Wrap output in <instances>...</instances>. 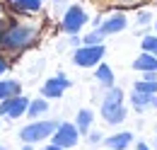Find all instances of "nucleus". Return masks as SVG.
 <instances>
[{
    "mask_svg": "<svg viewBox=\"0 0 157 150\" xmlns=\"http://www.w3.org/2000/svg\"><path fill=\"white\" fill-rule=\"evenodd\" d=\"M97 70H94V77H97V82L101 87H114V70L106 65V63H97L94 65Z\"/></svg>",
    "mask_w": 157,
    "mask_h": 150,
    "instance_id": "obj_15",
    "label": "nucleus"
},
{
    "mask_svg": "<svg viewBox=\"0 0 157 150\" xmlns=\"http://www.w3.org/2000/svg\"><path fill=\"white\" fill-rule=\"evenodd\" d=\"M70 87V80L65 77V75L60 73V75H56V77H51V80H46L44 82V87H41V94L48 99H58V97H63L65 94V90Z\"/></svg>",
    "mask_w": 157,
    "mask_h": 150,
    "instance_id": "obj_8",
    "label": "nucleus"
},
{
    "mask_svg": "<svg viewBox=\"0 0 157 150\" xmlns=\"http://www.w3.org/2000/svg\"><path fill=\"white\" fill-rule=\"evenodd\" d=\"M138 150H150V148H147L145 143H138Z\"/></svg>",
    "mask_w": 157,
    "mask_h": 150,
    "instance_id": "obj_29",
    "label": "nucleus"
},
{
    "mask_svg": "<svg viewBox=\"0 0 157 150\" xmlns=\"http://www.w3.org/2000/svg\"><path fill=\"white\" fill-rule=\"evenodd\" d=\"M80 44H82V39L78 34H70V46H80Z\"/></svg>",
    "mask_w": 157,
    "mask_h": 150,
    "instance_id": "obj_25",
    "label": "nucleus"
},
{
    "mask_svg": "<svg viewBox=\"0 0 157 150\" xmlns=\"http://www.w3.org/2000/svg\"><path fill=\"white\" fill-rule=\"evenodd\" d=\"M15 94H20V82L17 80H0V99L15 97Z\"/></svg>",
    "mask_w": 157,
    "mask_h": 150,
    "instance_id": "obj_18",
    "label": "nucleus"
},
{
    "mask_svg": "<svg viewBox=\"0 0 157 150\" xmlns=\"http://www.w3.org/2000/svg\"><path fill=\"white\" fill-rule=\"evenodd\" d=\"M104 34H101V32H99L97 27H92V32H90V34H85V39H82V44H85V46H94V44H101V41H104Z\"/></svg>",
    "mask_w": 157,
    "mask_h": 150,
    "instance_id": "obj_20",
    "label": "nucleus"
},
{
    "mask_svg": "<svg viewBox=\"0 0 157 150\" xmlns=\"http://www.w3.org/2000/svg\"><path fill=\"white\" fill-rule=\"evenodd\" d=\"M7 68H10V61H7V56L0 51V75H5L7 73Z\"/></svg>",
    "mask_w": 157,
    "mask_h": 150,
    "instance_id": "obj_22",
    "label": "nucleus"
},
{
    "mask_svg": "<svg viewBox=\"0 0 157 150\" xmlns=\"http://www.w3.org/2000/svg\"><path fill=\"white\" fill-rule=\"evenodd\" d=\"M90 22L87 17V12L80 7V5H70L65 12H63V19H60V29L65 32V34H80L82 32V27Z\"/></svg>",
    "mask_w": 157,
    "mask_h": 150,
    "instance_id": "obj_4",
    "label": "nucleus"
},
{
    "mask_svg": "<svg viewBox=\"0 0 157 150\" xmlns=\"http://www.w3.org/2000/svg\"><path fill=\"white\" fill-rule=\"evenodd\" d=\"M92 121H94V114H92V109H80L78 116H75V128H78V133H90V128H92Z\"/></svg>",
    "mask_w": 157,
    "mask_h": 150,
    "instance_id": "obj_16",
    "label": "nucleus"
},
{
    "mask_svg": "<svg viewBox=\"0 0 157 150\" xmlns=\"http://www.w3.org/2000/svg\"><path fill=\"white\" fill-rule=\"evenodd\" d=\"M150 22H152V12H150V10H140V12H138V24L145 27V24H150Z\"/></svg>",
    "mask_w": 157,
    "mask_h": 150,
    "instance_id": "obj_21",
    "label": "nucleus"
},
{
    "mask_svg": "<svg viewBox=\"0 0 157 150\" xmlns=\"http://www.w3.org/2000/svg\"><path fill=\"white\" fill-rule=\"evenodd\" d=\"M41 150H63V148H58V145H53V143H51V145H46V148H41Z\"/></svg>",
    "mask_w": 157,
    "mask_h": 150,
    "instance_id": "obj_27",
    "label": "nucleus"
},
{
    "mask_svg": "<svg viewBox=\"0 0 157 150\" xmlns=\"http://www.w3.org/2000/svg\"><path fill=\"white\" fill-rule=\"evenodd\" d=\"M0 150H7V148H5V145H0Z\"/></svg>",
    "mask_w": 157,
    "mask_h": 150,
    "instance_id": "obj_31",
    "label": "nucleus"
},
{
    "mask_svg": "<svg viewBox=\"0 0 157 150\" xmlns=\"http://www.w3.org/2000/svg\"><path fill=\"white\" fill-rule=\"evenodd\" d=\"M56 126H58V121H32L29 126H24L20 131V138L24 143H39V140H46V138H51V133L56 131Z\"/></svg>",
    "mask_w": 157,
    "mask_h": 150,
    "instance_id": "obj_3",
    "label": "nucleus"
},
{
    "mask_svg": "<svg viewBox=\"0 0 157 150\" xmlns=\"http://www.w3.org/2000/svg\"><path fill=\"white\" fill-rule=\"evenodd\" d=\"M128 27V17L123 15V12H114V15H109V17H101L99 22V32L104 34V37H109V34H118V32H123Z\"/></svg>",
    "mask_w": 157,
    "mask_h": 150,
    "instance_id": "obj_7",
    "label": "nucleus"
},
{
    "mask_svg": "<svg viewBox=\"0 0 157 150\" xmlns=\"http://www.w3.org/2000/svg\"><path fill=\"white\" fill-rule=\"evenodd\" d=\"M80 140V133L75 128V124H68V121H63L56 126V131L51 133V143L53 145H58V148H73V145H78Z\"/></svg>",
    "mask_w": 157,
    "mask_h": 150,
    "instance_id": "obj_6",
    "label": "nucleus"
},
{
    "mask_svg": "<svg viewBox=\"0 0 157 150\" xmlns=\"http://www.w3.org/2000/svg\"><path fill=\"white\" fill-rule=\"evenodd\" d=\"M10 27V19H5V17H0V39H2V34H5V29Z\"/></svg>",
    "mask_w": 157,
    "mask_h": 150,
    "instance_id": "obj_24",
    "label": "nucleus"
},
{
    "mask_svg": "<svg viewBox=\"0 0 157 150\" xmlns=\"http://www.w3.org/2000/svg\"><path fill=\"white\" fill-rule=\"evenodd\" d=\"M133 90L147 92V94H157V73H143V80H138Z\"/></svg>",
    "mask_w": 157,
    "mask_h": 150,
    "instance_id": "obj_14",
    "label": "nucleus"
},
{
    "mask_svg": "<svg viewBox=\"0 0 157 150\" xmlns=\"http://www.w3.org/2000/svg\"><path fill=\"white\" fill-rule=\"evenodd\" d=\"M131 104H133L136 112H145L147 107H150V109H157V94H147V92H138V90H133V94H131Z\"/></svg>",
    "mask_w": 157,
    "mask_h": 150,
    "instance_id": "obj_9",
    "label": "nucleus"
},
{
    "mask_svg": "<svg viewBox=\"0 0 157 150\" xmlns=\"http://www.w3.org/2000/svg\"><path fill=\"white\" fill-rule=\"evenodd\" d=\"M87 138H90V143H92V145H94V143H101V140H104L99 131H92V133H87Z\"/></svg>",
    "mask_w": 157,
    "mask_h": 150,
    "instance_id": "obj_23",
    "label": "nucleus"
},
{
    "mask_svg": "<svg viewBox=\"0 0 157 150\" xmlns=\"http://www.w3.org/2000/svg\"><path fill=\"white\" fill-rule=\"evenodd\" d=\"M48 112V102H46V97H39V99H29V104H27V116L29 119H36L41 114Z\"/></svg>",
    "mask_w": 157,
    "mask_h": 150,
    "instance_id": "obj_17",
    "label": "nucleus"
},
{
    "mask_svg": "<svg viewBox=\"0 0 157 150\" xmlns=\"http://www.w3.org/2000/svg\"><path fill=\"white\" fill-rule=\"evenodd\" d=\"M0 17H2V5H0Z\"/></svg>",
    "mask_w": 157,
    "mask_h": 150,
    "instance_id": "obj_30",
    "label": "nucleus"
},
{
    "mask_svg": "<svg viewBox=\"0 0 157 150\" xmlns=\"http://www.w3.org/2000/svg\"><path fill=\"white\" fill-rule=\"evenodd\" d=\"M106 53L104 44H94V46H78L75 56H73V63L80 65V68H94L97 63H101V58Z\"/></svg>",
    "mask_w": 157,
    "mask_h": 150,
    "instance_id": "obj_5",
    "label": "nucleus"
},
{
    "mask_svg": "<svg viewBox=\"0 0 157 150\" xmlns=\"http://www.w3.org/2000/svg\"><path fill=\"white\" fill-rule=\"evenodd\" d=\"M27 104H29V99L24 97V94H15V97H10V107H7V119L12 121V119H20L22 114L27 112Z\"/></svg>",
    "mask_w": 157,
    "mask_h": 150,
    "instance_id": "obj_11",
    "label": "nucleus"
},
{
    "mask_svg": "<svg viewBox=\"0 0 157 150\" xmlns=\"http://www.w3.org/2000/svg\"><path fill=\"white\" fill-rule=\"evenodd\" d=\"M155 29H157V22H155Z\"/></svg>",
    "mask_w": 157,
    "mask_h": 150,
    "instance_id": "obj_32",
    "label": "nucleus"
},
{
    "mask_svg": "<svg viewBox=\"0 0 157 150\" xmlns=\"http://www.w3.org/2000/svg\"><path fill=\"white\" fill-rule=\"evenodd\" d=\"M104 143H106V150H126L131 143H133V133H131V131L114 133V136L104 138Z\"/></svg>",
    "mask_w": 157,
    "mask_h": 150,
    "instance_id": "obj_10",
    "label": "nucleus"
},
{
    "mask_svg": "<svg viewBox=\"0 0 157 150\" xmlns=\"http://www.w3.org/2000/svg\"><path fill=\"white\" fill-rule=\"evenodd\" d=\"M116 2H126V5H138V2H143V0H116Z\"/></svg>",
    "mask_w": 157,
    "mask_h": 150,
    "instance_id": "obj_26",
    "label": "nucleus"
},
{
    "mask_svg": "<svg viewBox=\"0 0 157 150\" xmlns=\"http://www.w3.org/2000/svg\"><path fill=\"white\" fill-rule=\"evenodd\" d=\"M44 0H12V7L22 15H39Z\"/></svg>",
    "mask_w": 157,
    "mask_h": 150,
    "instance_id": "obj_13",
    "label": "nucleus"
},
{
    "mask_svg": "<svg viewBox=\"0 0 157 150\" xmlns=\"http://www.w3.org/2000/svg\"><path fill=\"white\" fill-rule=\"evenodd\" d=\"M140 49H143L145 53H152V56H157V34H147V37H143V41H140Z\"/></svg>",
    "mask_w": 157,
    "mask_h": 150,
    "instance_id": "obj_19",
    "label": "nucleus"
},
{
    "mask_svg": "<svg viewBox=\"0 0 157 150\" xmlns=\"http://www.w3.org/2000/svg\"><path fill=\"white\" fill-rule=\"evenodd\" d=\"M133 68H136L138 73H157V56L143 51V53L133 61Z\"/></svg>",
    "mask_w": 157,
    "mask_h": 150,
    "instance_id": "obj_12",
    "label": "nucleus"
},
{
    "mask_svg": "<svg viewBox=\"0 0 157 150\" xmlns=\"http://www.w3.org/2000/svg\"><path fill=\"white\" fill-rule=\"evenodd\" d=\"M155 140H157V138H155Z\"/></svg>",
    "mask_w": 157,
    "mask_h": 150,
    "instance_id": "obj_33",
    "label": "nucleus"
},
{
    "mask_svg": "<svg viewBox=\"0 0 157 150\" xmlns=\"http://www.w3.org/2000/svg\"><path fill=\"white\" fill-rule=\"evenodd\" d=\"M39 39V27L36 24H22V22H10L5 34L0 39V51L2 53H22L32 49Z\"/></svg>",
    "mask_w": 157,
    "mask_h": 150,
    "instance_id": "obj_1",
    "label": "nucleus"
},
{
    "mask_svg": "<svg viewBox=\"0 0 157 150\" xmlns=\"http://www.w3.org/2000/svg\"><path fill=\"white\" fill-rule=\"evenodd\" d=\"M109 92L104 94V102H101V116L106 124L116 126L121 121H126V107H123V90L118 87H106Z\"/></svg>",
    "mask_w": 157,
    "mask_h": 150,
    "instance_id": "obj_2",
    "label": "nucleus"
},
{
    "mask_svg": "<svg viewBox=\"0 0 157 150\" xmlns=\"http://www.w3.org/2000/svg\"><path fill=\"white\" fill-rule=\"evenodd\" d=\"M22 150H34V145H32V143H24V145H22Z\"/></svg>",
    "mask_w": 157,
    "mask_h": 150,
    "instance_id": "obj_28",
    "label": "nucleus"
}]
</instances>
